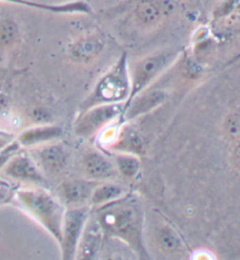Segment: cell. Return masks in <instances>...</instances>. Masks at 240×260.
Wrapping results in <instances>:
<instances>
[{
  "label": "cell",
  "mask_w": 240,
  "mask_h": 260,
  "mask_svg": "<svg viewBox=\"0 0 240 260\" xmlns=\"http://www.w3.org/2000/svg\"><path fill=\"white\" fill-rule=\"evenodd\" d=\"M90 215L91 209L89 205L72 206L66 209L62 229H61V240L59 243L62 259L73 260L76 258L80 239Z\"/></svg>",
  "instance_id": "cell-6"
},
{
  "label": "cell",
  "mask_w": 240,
  "mask_h": 260,
  "mask_svg": "<svg viewBox=\"0 0 240 260\" xmlns=\"http://www.w3.org/2000/svg\"><path fill=\"white\" fill-rule=\"evenodd\" d=\"M233 163L235 164V167H237L240 170V143L238 147L235 148V150L233 152Z\"/></svg>",
  "instance_id": "cell-25"
},
{
  "label": "cell",
  "mask_w": 240,
  "mask_h": 260,
  "mask_svg": "<svg viewBox=\"0 0 240 260\" xmlns=\"http://www.w3.org/2000/svg\"><path fill=\"white\" fill-rule=\"evenodd\" d=\"M155 240L163 253L173 257H184L189 254V247L176 229L169 223H163L156 229Z\"/></svg>",
  "instance_id": "cell-17"
},
{
  "label": "cell",
  "mask_w": 240,
  "mask_h": 260,
  "mask_svg": "<svg viewBox=\"0 0 240 260\" xmlns=\"http://www.w3.org/2000/svg\"><path fill=\"white\" fill-rule=\"evenodd\" d=\"M29 155L46 177H56L62 174L70 160V151L66 145L56 141L32 148Z\"/></svg>",
  "instance_id": "cell-7"
},
{
  "label": "cell",
  "mask_w": 240,
  "mask_h": 260,
  "mask_svg": "<svg viewBox=\"0 0 240 260\" xmlns=\"http://www.w3.org/2000/svg\"><path fill=\"white\" fill-rule=\"evenodd\" d=\"M6 106H7V100H6L5 95L0 94V113H2L3 110L6 108Z\"/></svg>",
  "instance_id": "cell-26"
},
{
  "label": "cell",
  "mask_w": 240,
  "mask_h": 260,
  "mask_svg": "<svg viewBox=\"0 0 240 260\" xmlns=\"http://www.w3.org/2000/svg\"><path fill=\"white\" fill-rule=\"evenodd\" d=\"M0 2L17 4V5L27 6L30 9L55 14H90L93 12L91 7L83 0H76V2L66 4H45L34 2V0H0Z\"/></svg>",
  "instance_id": "cell-18"
},
{
  "label": "cell",
  "mask_w": 240,
  "mask_h": 260,
  "mask_svg": "<svg viewBox=\"0 0 240 260\" xmlns=\"http://www.w3.org/2000/svg\"><path fill=\"white\" fill-rule=\"evenodd\" d=\"M4 182H6V181H4V179L0 178V183H4Z\"/></svg>",
  "instance_id": "cell-27"
},
{
  "label": "cell",
  "mask_w": 240,
  "mask_h": 260,
  "mask_svg": "<svg viewBox=\"0 0 240 260\" xmlns=\"http://www.w3.org/2000/svg\"><path fill=\"white\" fill-rule=\"evenodd\" d=\"M63 135V129L60 125L41 123L22 130L19 134L17 142L21 148H36L46 143L54 142Z\"/></svg>",
  "instance_id": "cell-15"
},
{
  "label": "cell",
  "mask_w": 240,
  "mask_h": 260,
  "mask_svg": "<svg viewBox=\"0 0 240 260\" xmlns=\"http://www.w3.org/2000/svg\"><path fill=\"white\" fill-rule=\"evenodd\" d=\"M178 55H180V49L169 48L154 52L146 58L141 59L130 73L131 89L124 106L128 105L140 93L148 89L151 83L177 60Z\"/></svg>",
  "instance_id": "cell-4"
},
{
  "label": "cell",
  "mask_w": 240,
  "mask_h": 260,
  "mask_svg": "<svg viewBox=\"0 0 240 260\" xmlns=\"http://www.w3.org/2000/svg\"><path fill=\"white\" fill-rule=\"evenodd\" d=\"M147 142L144 136L130 122L125 121L120 125L119 132L115 140L106 150V154L112 152H124V154H132L141 157L146 154Z\"/></svg>",
  "instance_id": "cell-11"
},
{
  "label": "cell",
  "mask_w": 240,
  "mask_h": 260,
  "mask_svg": "<svg viewBox=\"0 0 240 260\" xmlns=\"http://www.w3.org/2000/svg\"><path fill=\"white\" fill-rule=\"evenodd\" d=\"M91 215L96 218L106 238L123 243L136 258H150L144 240L146 215L135 196L127 192L119 200L91 209Z\"/></svg>",
  "instance_id": "cell-1"
},
{
  "label": "cell",
  "mask_w": 240,
  "mask_h": 260,
  "mask_svg": "<svg viewBox=\"0 0 240 260\" xmlns=\"http://www.w3.org/2000/svg\"><path fill=\"white\" fill-rule=\"evenodd\" d=\"M127 193V191L116 183L110 182H100L95 186V189L91 193V197L89 200V206L91 208H97V206H102L105 204H108L110 202H114L119 198L123 197Z\"/></svg>",
  "instance_id": "cell-19"
},
{
  "label": "cell",
  "mask_w": 240,
  "mask_h": 260,
  "mask_svg": "<svg viewBox=\"0 0 240 260\" xmlns=\"http://www.w3.org/2000/svg\"><path fill=\"white\" fill-rule=\"evenodd\" d=\"M177 10V0H137L132 11L135 21L144 28H154Z\"/></svg>",
  "instance_id": "cell-9"
},
{
  "label": "cell",
  "mask_w": 240,
  "mask_h": 260,
  "mask_svg": "<svg viewBox=\"0 0 240 260\" xmlns=\"http://www.w3.org/2000/svg\"><path fill=\"white\" fill-rule=\"evenodd\" d=\"M124 103L98 105L80 113L74 123L75 135L82 140L95 137L123 114Z\"/></svg>",
  "instance_id": "cell-5"
},
{
  "label": "cell",
  "mask_w": 240,
  "mask_h": 260,
  "mask_svg": "<svg viewBox=\"0 0 240 260\" xmlns=\"http://www.w3.org/2000/svg\"><path fill=\"white\" fill-rule=\"evenodd\" d=\"M14 198V192L11 189L9 182L0 183V204L7 203Z\"/></svg>",
  "instance_id": "cell-23"
},
{
  "label": "cell",
  "mask_w": 240,
  "mask_h": 260,
  "mask_svg": "<svg viewBox=\"0 0 240 260\" xmlns=\"http://www.w3.org/2000/svg\"><path fill=\"white\" fill-rule=\"evenodd\" d=\"M106 48V39L100 33H85L67 46V56L72 62L89 64L94 62Z\"/></svg>",
  "instance_id": "cell-10"
},
{
  "label": "cell",
  "mask_w": 240,
  "mask_h": 260,
  "mask_svg": "<svg viewBox=\"0 0 240 260\" xmlns=\"http://www.w3.org/2000/svg\"><path fill=\"white\" fill-rule=\"evenodd\" d=\"M21 33L18 22L11 18L0 19V53L13 49L20 43Z\"/></svg>",
  "instance_id": "cell-21"
},
{
  "label": "cell",
  "mask_w": 240,
  "mask_h": 260,
  "mask_svg": "<svg viewBox=\"0 0 240 260\" xmlns=\"http://www.w3.org/2000/svg\"><path fill=\"white\" fill-rule=\"evenodd\" d=\"M131 89L128 55L123 53L115 63L98 79L91 93L79 106V114L98 105L124 103Z\"/></svg>",
  "instance_id": "cell-3"
},
{
  "label": "cell",
  "mask_w": 240,
  "mask_h": 260,
  "mask_svg": "<svg viewBox=\"0 0 240 260\" xmlns=\"http://www.w3.org/2000/svg\"><path fill=\"white\" fill-rule=\"evenodd\" d=\"M112 157L120 177L131 181L137 177L141 170V158L132 154L124 152H112L108 154Z\"/></svg>",
  "instance_id": "cell-20"
},
{
  "label": "cell",
  "mask_w": 240,
  "mask_h": 260,
  "mask_svg": "<svg viewBox=\"0 0 240 260\" xmlns=\"http://www.w3.org/2000/svg\"><path fill=\"white\" fill-rule=\"evenodd\" d=\"M14 200L29 217L52 236L59 245L66 211L62 202L45 188L18 189L14 191Z\"/></svg>",
  "instance_id": "cell-2"
},
{
  "label": "cell",
  "mask_w": 240,
  "mask_h": 260,
  "mask_svg": "<svg viewBox=\"0 0 240 260\" xmlns=\"http://www.w3.org/2000/svg\"><path fill=\"white\" fill-rule=\"evenodd\" d=\"M82 168L87 178L93 181L106 182L119 176L112 157L101 150L87 151L82 157Z\"/></svg>",
  "instance_id": "cell-13"
},
{
  "label": "cell",
  "mask_w": 240,
  "mask_h": 260,
  "mask_svg": "<svg viewBox=\"0 0 240 260\" xmlns=\"http://www.w3.org/2000/svg\"><path fill=\"white\" fill-rule=\"evenodd\" d=\"M240 11V0H222L216 7L215 19H224Z\"/></svg>",
  "instance_id": "cell-22"
},
{
  "label": "cell",
  "mask_w": 240,
  "mask_h": 260,
  "mask_svg": "<svg viewBox=\"0 0 240 260\" xmlns=\"http://www.w3.org/2000/svg\"><path fill=\"white\" fill-rule=\"evenodd\" d=\"M105 238L104 230L97 223L96 218L94 216L91 217L90 215L85 229H83L81 239H80L76 258L83 260L97 259L98 255L101 254Z\"/></svg>",
  "instance_id": "cell-14"
},
{
  "label": "cell",
  "mask_w": 240,
  "mask_h": 260,
  "mask_svg": "<svg viewBox=\"0 0 240 260\" xmlns=\"http://www.w3.org/2000/svg\"><path fill=\"white\" fill-rule=\"evenodd\" d=\"M98 183L93 179H71L60 185V196L67 206H82L89 204L91 193Z\"/></svg>",
  "instance_id": "cell-16"
},
{
  "label": "cell",
  "mask_w": 240,
  "mask_h": 260,
  "mask_svg": "<svg viewBox=\"0 0 240 260\" xmlns=\"http://www.w3.org/2000/svg\"><path fill=\"white\" fill-rule=\"evenodd\" d=\"M166 91L163 89H146L124 106L122 120L124 122H131L141 116L147 115L161 107L166 101Z\"/></svg>",
  "instance_id": "cell-12"
},
{
  "label": "cell",
  "mask_w": 240,
  "mask_h": 260,
  "mask_svg": "<svg viewBox=\"0 0 240 260\" xmlns=\"http://www.w3.org/2000/svg\"><path fill=\"white\" fill-rule=\"evenodd\" d=\"M13 140V136L11 135L10 133L0 132V151H2L3 149H5Z\"/></svg>",
  "instance_id": "cell-24"
},
{
  "label": "cell",
  "mask_w": 240,
  "mask_h": 260,
  "mask_svg": "<svg viewBox=\"0 0 240 260\" xmlns=\"http://www.w3.org/2000/svg\"><path fill=\"white\" fill-rule=\"evenodd\" d=\"M2 171L6 178L15 182L47 186V177L39 169L32 156L26 152H17L7 160Z\"/></svg>",
  "instance_id": "cell-8"
}]
</instances>
